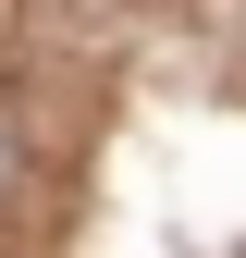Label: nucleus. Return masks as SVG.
<instances>
[{
  "mask_svg": "<svg viewBox=\"0 0 246 258\" xmlns=\"http://www.w3.org/2000/svg\"><path fill=\"white\" fill-rule=\"evenodd\" d=\"M25 184V136H13V111H0V197Z\"/></svg>",
  "mask_w": 246,
  "mask_h": 258,
  "instance_id": "obj_1",
  "label": "nucleus"
}]
</instances>
